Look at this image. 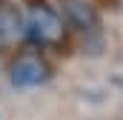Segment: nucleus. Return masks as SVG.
<instances>
[{"mask_svg":"<svg viewBox=\"0 0 123 120\" xmlns=\"http://www.w3.org/2000/svg\"><path fill=\"white\" fill-rule=\"evenodd\" d=\"M69 37V26L63 20L60 9L37 0L31 3L29 14H26V43L34 46L37 52L43 49H63Z\"/></svg>","mask_w":123,"mask_h":120,"instance_id":"f257e3e1","label":"nucleus"},{"mask_svg":"<svg viewBox=\"0 0 123 120\" xmlns=\"http://www.w3.org/2000/svg\"><path fill=\"white\" fill-rule=\"evenodd\" d=\"M6 74H9V83L17 86V89H37V86L52 80V63L37 49L34 52H20V54L12 57Z\"/></svg>","mask_w":123,"mask_h":120,"instance_id":"f03ea898","label":"nucleus"},{"mask_svg":"<svg viewBox=\"0 0 123 120\" xmlns=\"http://www.w3.org/2000/svg\"><path fill=\"white\" fill-rule=\"evenodd\" d=\"M66 26L77 34H97L100 31V14L89 0H57Z\"/></svg>","mask_w":123,"mask_h":120,"instance_id":"7ed1b4c3","label":"nucleus"},{"mask_svg":"<svg viewBox=\"0 0 123 120\" xmlns=\"http://www.w3.org/2000/svg\"><path fill=\"white\" fill-rule=\"evenodd\" d=\"M20 43H26V14L0 0V54H9L14 52Z\"/></svg>","mask_w":123,"mask_h":120,"instance_id":"20e7f679","label":"nucleus"}]
</instances>
